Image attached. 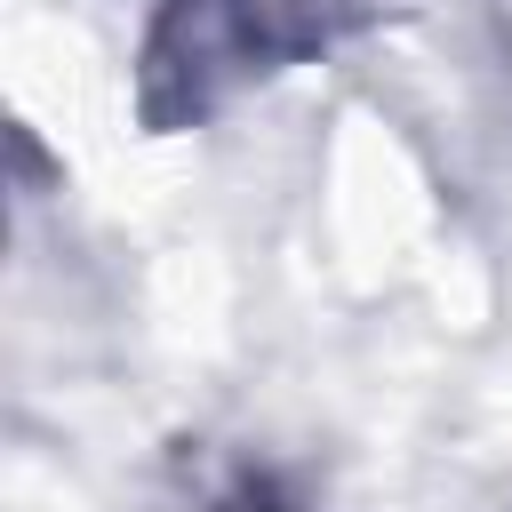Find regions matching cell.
I'll return each instance as SVG.
<instances>
[{
  "mask_svg": "<svg viewBox=\"0 0 512 512\" xmlns=\"http://www.w3.org/2000/svg\"><path fill=\"white\" fill-rule=\"evenodd\" d=\"M240 512H272V504H240Z\"/></svg>",
  "mask_w": 512,
  "mask_h": 512,
  "instance_id": "cell-1",
  "label": "cell"
}]
</instances>
